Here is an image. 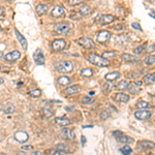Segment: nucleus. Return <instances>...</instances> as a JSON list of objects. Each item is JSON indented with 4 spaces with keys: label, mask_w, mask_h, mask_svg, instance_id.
I'll list each match as a JSON object with an SVG mask.
<instances>
[{
    "label": "nucleus",
    "mask_w": 155,
    "mask_h": 155,
    "mask_svg": "<svg viewBox=\"0 0 155 155\" xmlns=\"http://www.w3.org/2000/svg\"><path fill=\"white\" fill-rule=\"evenodd\" d=\"M54 67L60 74H70L74 70V65L70 61H57L54 63Z\"/></svg>",
    "instance_id": "1"
},
{
    "label": "nucleus",
    "mask_w": 155,
    "mask_h": 155,
    "mask_svg": "<svg viewBox=\"0 0 155 155\" xmlns=\"http://www.w3.org/2000/svg\"><path fill=\"white\" fill-rule=\"evenodd\" d=\"M88 60H89L93 65L99 66V67H105V66L109 65V61L107 58L98 56L97 54H95V53H90L89 55H88Z\"/></svg>",
    "instance_id": "2"
},
{
    "label": "nucleus",
    "mask_w": 155,
    "mask_h": 155,
    "mask_svg": "<svg viewBox=\"0 0 155 155\" xmlns=\"http://www.w3.org/2000/svg\"><path fill=\"white\" fill-rule=\"evenodd\" d=\"M69 30H70V24L67 22H60L55 25V31L58 34L65 35L68 33Z\"/></svg>",
    "instance_id": "3"
},
{
    "label": "nucleus",
    "mask_w": 155,
    "mask_h": 155,
    "mask_svg": "<svg viewBox=\"0 0 155 155\" xmlns=\"http://www.w3.org/2000/svg\"><path fill=\"white\" fill-rule=\"evenodd\" d=\"M134 117L137 119H139V120L145 121L151 117V112L148 111L147 109H139V111H137L134 113Z\"/></svg>",
    "instance_id": "4"
},
{
    "label": "nucleus",
    "mask_w": 155,
    "mask_h": 155,
    "mask_svg": "<svg viewBox=\"0 0 155 155\" xmlns=\"http://www.w3.org/2000/svg\"><path fill=\"white\" fill-rule=\"evenodd\" d=\"M60 137L61 139L66 140V141H72L76 138V134H74V130H71V129L63 128L60 132Z\"/></svg>",
    "instance_id": "5"
},
{
    "label": "nucleus",
    "mask_w": 155,
    "mask_h": 155,
    "mask_svg": "<svg viewBox=\"0 0 155 155\" xmlns=\"http://www.w3.org/2000/svg\"><path fill=\"white\" fill-rule=\"evenodd\" d=\"M78 42L85 49H93L95 47V44L93 42V40L88 38V37H81L78 40Z\"/></svg>",
    "instance_id": "6"
},
{
    "label": "nucleus",
    "mask_w": 155,
    "mask_h": 155,
    "mask_svg": "<svg viewBox=\"0 0 155 155\" xmlns=\"http://www.w3.org/2000/svg\"><path fill=\"white\" fill-rule=\"evenodd\" d=\"M65 13H66V11L63 6L57 5L53 8L51 15H52L53 18H62V17L65 16Z\"/></svg>",
    "instance_id": "7"
},
{
    "label": "nucleus",
    "mask_w": 155,
    "mask_h": 155,
    "mask_svg": "<svg viewBox=\"0 0 155 155\" xmlns=\"http://www.w3.org/2000/svg\"><path fill=\"white\" fill-rule=\"evenodd\" d=\"M33 59H34V62L37 65H44L45 64V56L42 54V50L37 49L36 51L33 54Z\"/></svg>",
    "instance_id": "8"
},
{
    "label": "nucleus",
    "mask_w": 155,
    "mask_h": 155,
    "mask_svg": "<svg viewBox=\"0 0 155 155\" xmlns=\"http://www.w3.org/2000/svg\"><path fill=\"white\" fill-rule=\"evenodd\" d=\"M66 42L64 40H56L52 42V49L56 52H59V51H62L65 49Z\"/></svg>",
    "instance_id": "9"
},
{
    "label": "nucleus",
    "mask_w": 155,
    "mask_h": 155,
    "mask_svg": "<svg viewBox=\"0 0 155 155\" xmlns=\"http://www.w3.org/2000/svg\"><path fill=\"white\" fill-rule=\"evenodd\" d=\"M20 57H21V53L19 51H13V52H9L6 55H4V59L6 61H9V62L18 60V59H20Z\"/></svg>",
    "instance_id": "10"
},
{
    "label": "nucleus",
    "mask_w": 155,
    "mask_h": 155,
    "mask_svg": "<svg viewBox=\"0 0 155 155\" xmlns=\"http://www.w3.org/2000/svg\"><path fill=\"white\" fill-rule=\"evenodd\" d=\"M13 138H15V140L19 143H26L29 139L28 134L25 132H17L16 134H15V136H13Z\"/></svg>",
    "instance_id": "11"
},
{
    "label": "nucleus",
    "mask_w": 155,
    "mask_h": 155,
    "mask_svg": "<svg viewBox=\"0 0 155 155\" xmlns=\"http://www.w3.org/2000/svg\"><path fill=\"white\" fill-rule=\"evenodd\" d=\"M111 38V33L107 30H101L99 31V33L97 34V40L101 44L107 42Z\"/></svg>",
    "instance_id": "12"
},
{
    "label": "nucleus",
    "mask_w": 155,
    "mask_h": 155,
    "mask_svg": "<svg viewBox=\"0 0 155 155\" xmlns=\"http://www.w3.org/2000/svg\"><path fill=\"white\" fill-rule=\"evenodd\" d=\"M121 60L123 61V62H126V63H136V62L139 61V59L134 55L122 54V55H121Z\"/></svg>",
    "instance_id": "13"
},
{
    "label": "nucleus",
    "mask_w": 155,
    "mask_h": 155,
    "mask_svg": "<svg viewBox=\"0 0 155 155\" xmlns=\"http://www.w3.org/2000/svg\"><path fill=\"white\" fill-rule=\"evenodd\" d=\"M55 123L57 124V125H59V126L61 127H65V126H68V125H70L71 122L69 119L65 118V117H58V118L55 119Z\"/></svg>",
    "instance_id": "14"
},
{
    "label": "nucleus",
    "mask_w": 155,
    "mask_h": 155,
    "mask_svg": "<svg viewBox=\"0 0 155 155\" xmlns=\"http://www.w3.org/2000/svg\"><path fill=\"white\" fill-rule=\"evenodd\" d=\"M114 99H115L116 101H118V103H128L129 96L126 94H124V93H122V92H120V93H116L115 96H114Z\"/></svg>",
    "instance_id": "15"
},
{
    "label": "nucleus",
    "mask_w": 155,
    "mask_h": 155,
    "mask_svg": "<svg viewBox=\"0 0 155 155\" xmlns=\"http://www.w3.org/2000/svg\"><path fill=\"white\" fill-rule=\"evenodd\" d=\"M15 34H16V36H17V40H19V42L21 44V46H22V48H23L24 50H27V40H26V38L23 36V35L20 33V32L17 30V29H15Z\"/></svg>",
    "instance_id": "16"
},
{
    "label": "nucleus",
    "mask_w": 155,
    "mask_h": 155,
    "mask_svg": "<svg viewBox=\"0 0 155 155\" xmlns=\"http://www.w3.org/2000/svg\"><path fill=\"white\" fill-rule=\"evenodd\" d=\"M79 91H80L79 85H74V86H70L68 87V88H66V89L64 90V94L67 95V96H70V95L76 94Z\"/></svg>",
    "instance_id": "17"
},
{
    "label": "nucleus",
    "mask_w": 155,
    "mask_h": 155,
    "mask_svg": "<svg viewBox=\"0 0 155 155\" xmlns=\"http://www.w3.org/2000/svg\"><path fill=\"white\" fill-rule=\"evenodd\" d=\"M115 20V17L113 15H103L100 18V23L101 25H108V24L112 23Z\"/></svg>",
    "instance_id": "18"
},
{
    "label": "nucleus",
    "mask_w": 155,
    "mask_h": 155,
    "mask_svg": "<svg viewBox=\"0 0 155 155\" xmlns=\"http://www.w3.org/2000/svg\"><path fill=\"white\" fill-rule=\"evenodd\" d=\"M140 146L144 150H149V149H153V148L155 147V144L153 142H151V141H146V140H144V141H141V142H140Z\"/></svg>",
    "instance_id": "19"
},
{
    "label": "nucleus",
    "mask_w": 155,
    "mask_h": 155,
    "mask_svg": "<svg viewBox=\"0 0 155 155\" xmlns=\"http://www.w3.org/2000/svg\"><path fill=\"white\" fill-rule=\"evenodd\" d=\"M120 72L119 71H114V72H110V74H105V80H107L108 82H114L115 80H117L118 78H120Z\"/></svg>",
    "instance_id": "20"
},
{
    "label": "nucleus",
    "mask_w": 155,
    "mask_h": 155,
    "mask_svg": "<svg viewBox=\"0 0 155 155\" xmlns=\"http://www.w3.org/2000/svg\"><path fill=\"white\" fill-rule=\"evenodd\" d=\"M35 11H36L37 15H40V16L45 15V13H48V11H49V5H46V4H38V5L36 6V8H35Z\"/></svg>",
    "instance_id": "21"
},
{
    "label": "nucleus",
    "mask_w": 155,
    "mask_h": 155,
    "mask_svg": "<svg viewBox=\"0 0 155 155\" xmlns=\"http://www.w3.org/2000/svg\"><path fill=\"white\" fill-rule=\"evenodd\" d=\"M127 90H128L132 94H138V93L141 91V89L139 88V85H137L136 83H130V84H128Z\"/></svg>",
    "instance_id": "22"
},
{
    "label": "nucleus",
    "mask_w": 155,
    "mask_h": 155,
    "mask_svg": "<svg viewBox=\"0 0 155 155\" xmlns=\"http://www.w3.org/2000/svg\"><path fill=\"white\" fill-rule=\"evenodd\" d=\"M143 82L146 85H151L155 82V72L154 74H149L143 78Z\"/></svg>",
    "instance_id": "23"
},
{
    "label": "nucleus",
    "mask_w": 155,
    "mask_h": 155,
    "mask_svg": "<svg viewBox=\"0 0 155 155\" xmlns=\"http://www.w3.org/2000/svg\"><path fill=\"white\" fill-rule=\"evenodd\" d=\"M79 13H81V16H88L91 13V7L87 4H83V5L80 6Z\"/></svg>",
    "instance_id": "24"
},
{
    "label": "nucleus",
    "mask_w": 155,
    "mask_h": 155,
    "mask_svg": "<svg viewBox=\"0 0 155 155\" xmlns=\"http://www.w3.org/2000/svg\"><path fill=\"white\" fill-rule=\"evenodd\" d=\"M70 79H69L68 76H61L59 79L57 80V83L60 86H67V85L70 84Z\"/></svg>",
    "instance_id": "25"
},
{
    "label": "nucleus",
    "mask_w": 155,
    "mask_h": 155,
    "mask_svg": "<svg viewBox=\"0 0 155 155\" xmlns=\"http://www.w3.org/2000/svg\"><path fill=\"white\" fill-rule=\"evenodd\" d=\"M42 115L44 117V119H49L54 115V113H53V111L50 108H44L42 111Z\"/></svg>",
    "instance_id": "26"
},
{
    "label": "nucleus",
    "mask_w": 155,
    "mask_h": 155,
    "mask_svg": "<svg viewBox=\"0 0 155 155\" xmlns=\"http://www.w3.org/2000/svg\"><path fill=\"white\" fill-rule=\"evenodd\" d=\"M15 107H13V105H11V103H7V105H4V108H3V112H4V114H7V115H11V114L15 113Z\"/></svg>",
    "instance_id": "27"
},
{
    "label": "nucleus",
    "mask_w": 155,
    "mask_h": 155,
    "mask_svg": "<svg viewBox=\"0 0 155 155\" xmlns=\"http://www.w3.org/2000/svg\"><path fill=\"white\" fill-rule=\"evenodd\" d=\"M117 140H118L119 142L124 143V144H130V143L134 142V139H132V138L126 137V136H121V137H119Z\"/></svg>",
    "instance_id": "28"
},
{
    "label": "nucleus",
    "mask_w": 155,
    "mask_h": 155,
    "mask_svg": "<svg viewBox=\"0 0 155 155\" xmlns=\"http://www.w3.org/2000/svg\"><path fill=\"white\" fill-rule=\"evenodd\" d=\"M29 95L33 98H38L42 96V90L40 89H32L29 91Z\"/></svg>",
    "instance_id": "29"
},
{
    "label": "nucleus",
    "mask_w": 155,
    "mask_h": 155,
    "mask_svg": "<svg viewBox=\"0 0 155 155\" xmlns=\"http://www.w3.org/2000/svg\"><path fill=\"white\" fill-rule=\"evenodd\" d=\"M127 86H128V83L126 81H120L118 84L115 86V89L117 90H125L127 89Z\"/></svg>",
    "instance_id": "30"
},
{
    "label": "nucleus",
    "mask_w": 155,
    "mask_h": 155,
    "mask_svg": "<svg viewBox=\"0 0 155 155\" xmlns=\"http://www.w3.org/2000/svg\"><path fill=\"white\" fill-rule=\"evenodd\" d=\"M80 74L82 76H85V78H89L93 74V70L91 68H84L80 71Z\"/></svg>",
    "instance_id": "31"
},
{
    "label": "nucleus",
    "mask_w": 155,
    "mask_h": 155,
    "mask_svg": "<svg viewBox=\"0 0 155 155\" xmlns=\"http://www.w3.org/2000/svg\"><path fill=\"white\" fill-rule=\"evenodd\" d=\"M145 64L146 65H152V64L155 63V55H149L145 58L144 60Z\"/></svg>",
    "instance_id": "32"
},
{
    "label": "nucleus",
    "mask_w": 155,
    "mask_h": 155,
    "mask_svg": "<svg viewBox=\"0 0 155 155\" xmlns=\"http://www.w3.org/2000/svg\"><path fill=\"white\" fill-rule=\"evenodd\" d=\"M95 99L93 97H91V96H84L82 98V103L83 105H92Z\"/></svg>",
    "instance_id": "33"
},
{
    "label": "nucleus",
    "mask_w": 155,
    "mask_h": 155,
    "mask_svg": "<svg viewBox=\"0 0 155 155\" xmlns=\"http://www.w3.org/2000/svg\"><path fill=\"white\" fill-rule=\"evenodd\" d=\"M138 109H150L151 108V105L147 101H139V103L136 105Z\"/></svg>",
    "instance_id": "34"
},
{
    "label": "nucleus",
    "mask_w": 155,
    "mask_h": 155,
    "mask_svg": "<svg viewBox=\"0 0 155 155\" xmlns=\"http://www.w3.org/2000/svg\"><path fill=\"white\" fill-rule=\"evenodd\" d=\"M146 48H147V42H145L144 45H142V46H140V47H138V48H136L134 49V54H137V55H140V54H142L143 52H144L145 50H146Z\"/></svg>",
    "instance_id": "35"
},
{
    "label": "nucleus",
    "mask_w": 155,
    "mask_h": 155,
    "mask_svg": "<svg viewBox=\"0 0 155 155\" xmlns=\"http://www.w3.org/2000/svg\"><path fill=\"white\" fill-rule=\"evenodd\" d=\"M141 71H130V72H127L126 74V78H128V79H137V78H139L140 76H141Z\"/></svg>",
    "instance_id": "36"
},
{
    "label": "nucleus",
    "mask_w": 155,
    "mask_h": 155,
    "mask_svg": "<svg viewBox=\"0 0 155 155\" xmlns=\"http://www.w3.org/2000/svg\"><path fill=\"white\" fill-rule=\"evenodd\" d=\"M120 152L122 153V154L128 155V154H130V153L132 152V149L129 147V146H124V147H122L120 149Z\"/></svg>",
    "instance_id": "37"
},
{
    "label": "nucleus",
    "mask_w": 155,
    "mask_h": 155,
    "mask_svg": "<svg viewBox=\"0 0 155 155\" xmlns=\"http://www.w3.org/2000/svg\"><path fill=\"white\" fill-rule=\"evenodd\" d=\"M110 116H111L110 111H109V110H103V112L100 113V119H101V120H107L108 118H110Z\"/></svg>",
    "instance_id": "38"
},
{
    "label": "nucleus",
    "mask_w": 155,
    "mask_h": 155,
    "mask_svg": "<svg viewBox=\"0 0 155 155\" xmlns=\"http://www.w3.org/2000/svg\"><path fill=\"white\" fill-rule=\"evenodd\" d=\"M50 153H52V154L54 155H62V154H67V151H63V150H50L49 151Z\"/></svg>",
    "instance_id": "39"
},
{
    "label": "nucleus",
    "mask_w": 155,
    "mask_h": 155,
    "mask_svg": "<svg viewBox=\"0 0 155 155\" xmlns=\"http://www.w3.org/2000/svg\"><path fill=\"white\" fill-rule=\"evenodd\" d=\"M103 57L107 58V59H110V58H114L116 56V52H113V51H111V52H105L103 54Z\"/></svg>",
    "instance_id": "40"
},
{
    "label": "nucleus",
    "mask_w": 155,
    "mask_h": 155,
    "mask_svg": "<svg viewBox=\"0 0 155 155\" xmlns=\"http://www.w3.org/2000/svg\"><path fill=\"white\" fill-rule=\"evenodd\" d=\"M56 148L59 150H63V151H68V146L65 144H58Z\"/></svg>",
    "instance_id": "41"
},
{
    "label": "nucleus",
    "mask_w": 155,
    "mask_h": 155,
    "mask_svg": "<svg viewBox=\"0 0 155 155\" xmlns=\"http://www.w3.org/2000/svg\"><path fill=\"white\" fill-rule=\"evenodd\" d=\"M71 15H70V18L74 19V20H79V19H81V13H76V11H71Z\"/></svg>",
    "instance_id": "42"
},
{
    "label": "nucleus",
    "mask_w": 155,
    "mask_h": 155,
    "mask_svg": "<svg viewBox=\"0 0 155 155\" xmlns=\"http://www.w3.org/2000/svg\"><path fill=\"white\" fill-rule=\"evenodd\" d=\"M84 1V0H68V3L70 5H76V4H80Z\"/></svg>",
    "instance_id": "43"
},
{
    "label": "nucleus",
    "mask_w": 155,
    "mask_h": 155,
    "mask_svg": "<svg viewBox=\"0 0 155 155\" xmlns=\"http://www.w3.org/2000/svg\"><path fill=\"white\" fill-rule=\"evenodd\" d=\"M132 27L134 29H136V30H139V31H143L142 30V27L140 26L139 23H136V22H134V23L132 24Z\"/></svg>",
    "instance_id": "44"
},
{
    "label": "nucleus",
    "mask_w": 155,
    "mask_h": 155,
    "mask_svg": "<svg viewBox=\"0 0 155 155\" xmlns=\"http://www.w3.org/2000/svg\"><path fill=\"white\" fill-rule=\"evenodd\" d=\"M110 90H111L110 84H108V83H105V84L103 85V92H109Z\"/></svg>",
    "instance_id": "45"
},
{
    "label": "nucleus",
    "mask_w": 155,
    "mask_h": 155,
    "mask_svg": "<svg viewBox=\"0 0 155 155\" xmlns=\"http://www.w3.org/2000/svg\"><path fill=\"white\" fill-rule=\"evenodd\" d=\"M21 149L23 150V151H31V150L33 149V147H32L31 145H27V146H22Z\"/></svg>",
    "instance_id": "46"
},
{
    "label": "nucleus",
    "mask_w": 155,
    "mask_h": 155,
    "mask_svg": "<svg viewBox=\"0 0 155 155\" xmlns=\"http://www.w3.org/2000/svg\"><path fill=\"white\" fill-rule=\"evenodd\" d=\"M113 136L116 138V139H118L119 137H121V136H123V132H120V130H116V132H113Z\"/></svg>",
    "instance_id": "47"
},
{
    "label": "nucleus",
    "mask_w": 155,
    "mask_h": 155,
    "mask_svg": "<svg viewBox=\"0 0 155 155\" xmlns=\"http://www.w3.org/2000/svg\"><path fill=\"white\" fill-rule=\"evenodd\" d=\"M122 28H123V26H122V25H117V26L113 27L114 30H117V31H120V30H122Z\"/></svg>",
    "instance_id": "48"
},
{
    "label": "nucleus",
    "mask_w": 155,
    "mask_h": 155,
    "mask_svg": "<svg viewBox=\"0 0 155 155\" xmlns=\"http://www.w3.org/2000/svg\"><path fill=\"white\" fill-rule=\"evenodd\" d=\"M81 139H82V145H83V146H85V144H86V138H85L84 136H82Z\"/></svg>",
    "instance_id": "49"
},
{
    "label": "nucleus",
    "mask_w": 155,
    "mask_h": 155,
    "mask_svg": "<svg viewBox=\"0 0 155 155\" xmlns=\"http://www.w3.org/2000/svg\"><path fill=\"white\" fill-rule=\"evenodd\" d=\"M3 16H4V9L0 6V17H3Z\"/></svg>",
    "instance_id": "50"
},
{
    "label": "nucleus",
    "mask_w": 155,
    "mask_h": 155,
    "mask_svg": "<svg viewBox=\"0 0 155 155\" xmlns=\"http://www.w3.org/2000/svg\"><path fill=\"white\" fill-rule=\"evenodd\" d=\"M74 107H71V108H68V107H66V108H65V110L66 111H72V110H74Z\"/></svg>",
    "instance_id": "51"
},
{
    "label": "nucleus",
    "mask_w": 155,
    "mask_h": 155,
    "mask_svg": "<svg viewBox=\"0 0 155 155\" xmlns=\"http://www.w3.org/2000/svg\"><path fill=\"white\" fill-rule=\"evenodd\" d=\"M134 83H136L137 85H139V86H141V85H142V82H141V81H137V82H134Z\"/></svg>",
    "instance_id": "52"
},
{
    "label": "nucleus",
    "mask_w": 155,
    "mask_h": 155,
    "mask_svg": "<svg viewBox=\"0 0 155 155\" xmlns=\"http://www.w3.org/2000/svg\"><path fill=\"white\" fill-rule=\"evenodd\" d=\"M32 154H33V155H37V154H40V152H38V151H35V152H32Z\"/></svg>",
    "instance_id": "53"
},
{
    "label": "nucleus",
    "mask_w": 155,
    "mask_h": 155,
    "mask_svg": "<svg viewBox=\"0 0 155 155\" xmlns=\"http://www.w3.org/2000/svg\"><path fill=\"white\" fill-rule=\"evenodd\" d=\"M150 93H151V94H152L153 96H155V89H154V90H152V91L150 92Z\"/></svg>",
    "instance_id": "54"
},
{
    "label": "nucleus",
    "mask_w": 155,
    "mask_h": 155,
    "mask_svg": "<svg viewBox=\"0 0 155 155\" xmlns=\"http://www.w3.org/2000/svg\"><path fill=\"white\" fill-rule=\"evenodd\" d=\"M3 82H4V80H3L2 78H0V85L3 84Z\"/></svg>",
    "instance_id": "55"
},
{
    "label": "nucleus",
    "mask_w": 155,
    "mask_h": 155,
    "mask_svg": "<svg viewBox=\"0 0 155 155\" xmlns=\"http://www.w3.org/2000/svg\"><path fill=\"white\" fill-rule=\"evenodd\" d=\"M2 57V52H1V51H0V58Z\"/></svg>",
    "instance_id": "56"
},
{
    "label": "nucleus",
    "mask_w": 155,
    "mask_h": 155,
    "mask_svg": "<svg viewBox=\"0 0 155 155\" xmlns=\"http://www.w3.org/2000/svg\"><path fill=\"white\" fill-rule=\"evenodd\" d=\"M0 110H1V105H0Z\"/></svg>",
    "instance_id": "57"
},
{
    "label": "nucleus",
    "mask_w": 155,
    "mask_h": 155,
    "mask_svg": "<svg viewBox=\"0 0 155 155\" xmlns=\"http://www.w3.org/2000/svg\"><path fill=\"white\" fill-rule=\"evenodd\" d=\"M0 30H1V26H0Z\"/></svg>",
    "instance_id": "58"
}]
</instances>
